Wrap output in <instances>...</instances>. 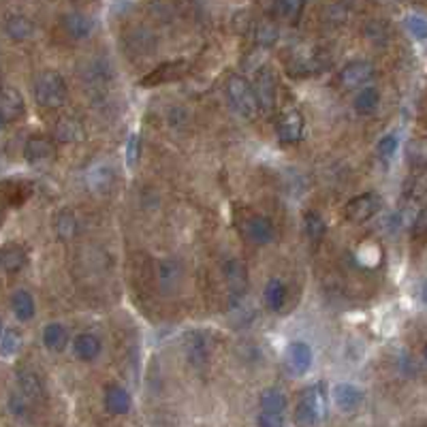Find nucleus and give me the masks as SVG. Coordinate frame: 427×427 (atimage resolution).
<instances>
[{
    "instance_id": "obj_33",
    "label": "nucleus",
    "mask_w": 427,
    "mask_h": 427,
    "mask_svg": "<svg viewBox=\"0 0 427 427\" xmlns=\"http://www.w3.org/2000/svg\"><path fill=\"white\" fill-rule=\"evenodd\" d=\"M397 148H400V139H397V135H385L376 146V156L383 162H389L395 156Z\"/></svg>"
},
{
    "instance_id": "obj_16",
    "label": "nucleus",
    "mask_w": 427,
    "mask_h": 427,
    "mask_svg": "<svg viewBox=\"0 0 427 427\" xmlns=\"http://www.w3.org/2000/svg\"><path fill=\"white\" fill-rule=\"evenodd\" d=\"M24 154L31 165H45L56 158V146L47 137H31L26 141Z\"/></svg>"
},
{
    "instance_id": "obj_7",
    "label": "nucleus",
    "mask_w": 427,
    "mask_h": 427,
    "mask_svg": "<svg viewBox=\"0 0 427 427\" xmlns=\"http://www.w3.org/2000/svg\"><path fill=\"white\" fill-rule=\"evenodd\" d=\"M242 233L246 235L248 242L256 246H267L276 240V229H274L271 220L261 214H250L242 222Z\"/></svg>"
},
{
    "instance_id": "obj_32",
    "label": "nucleus",
    "mask_w": 427,
    "mask_h": 427,
    "mask_svg": "<svg viewBox=\"0 0 427 427\" xmlns=\"http://www.w3.org/2000/svg\"><path fill=\"white\" fill-rule=\"evenodd\" d=\"M22 344H24V335L22 331L17 329H11L7 327L3 331V340H0V349H3V355L5 357H13L22 351Z\"/></svg>"
},
{
    "instance_id": "obj_10",
    "label": "nucleus",
    "mask_w": 427,
    "mask_h": 427,
    "mask_svg": "<svg viewBox=\"0 0 427 427\" xmlns=\"http://www.w3.org/2000/svg\"><path fill=\"white\" fill-rule=\"evenodd\" d=\"M374 75V67L372 62L367 60H355V62H349L344 69L340 71L337 75V81L342 83V88L346 90H355V88H361L363 83H367Z\"/></svg>"
},
{
    "instance_id": "obj_39",
    "label": "nucleus",
    "mask_w": 427,
    "mask_h": 427,
    "mask_svg": "<svg viewBox=\"0 0 427 427\" xmlns=\"http://www.w3.org/2000/svg\"><path fill=\"white\" fill-rule=\"evenodd\" d=\"M259 427H284V415L259 412Z\"/></svg>"
},
{
    "instance_id": "obj_21",
    "label": "nucleus",
    "mask_w": 427,
    "mask_h": 427,
    "mask_svg": "<svg viewBox=\"0 0 427 427\" xmlns=\"http://www.w3.org/2000/svg\"><path fill=\"white\" fill-rule=\"evenodd\" d=\"M73 353L81 361H92L101 353V340L94 333H79L73 340Z\"/></svg>"
},
{
    "instance_id": "obj_15",
    "label": "nucleus",
    "mask_w": 427,
    "mask_h": 427,
    "mask_svg": "<svg viewBox=\"0 0 427 427\" xmlns=\"http://www.w3.org/2000/svg\"><path fill=\"white\" fill-rule=\"evenodd\" d=\"M333 395V404L337 410L342 412H355L361 404H363V391L357 387V385H351V383H340L333 387L331 391Z\"/></svg>"
},
{
    "instance_id": "obj_28",
    "label": "nucleus",
    "mask_w": 427,
    "mask_h": 427,
    "mask_svg": "<svg viewBox=\"0 0 427 427\" xmlns=\"http://www.w3.org/2000/svg\"><path fill=\"white\" fill-rule=\"evenodd\" d=\"M378 103H380V94L376 88H363L355 99V111L359 116H369V113H374L378 109Z\"/></svg>"
},
{
    "instance_id": "obj_19",
    "label": "nucleus",
    "mask_w": 427,
    "mask_h": 427,
    "mask_svg": "<svg viewBox=\"0 0 427 427\" xmlns=\"http://www.w3.org/2000/svg\"><path fill=\"white\" fill-rule=\"evenodd\" d=\"M15 374H17V389H19V393L26 397V400L28 402L41 400V397H43V385H41V378L33 372V369L19 367Z\"/></svg>"
},
{
    "instance_id": "obj_31",
    "label": "nucleus",
    "mask_w": 427,
    "mask_h": 427,
    "mask_svg": "<svg viewBox=\"0 0 427 427\" xmlns=\"http://www.w3.org/2000/svg\"><path fill=\"white\" fill-rule=\"evenodd\" d=\"M406 160L415 167H427V137H419L408 141Z\"/></svg>"
},
{
    "instance_id": "obj_4",
    "label": "nucleus",
    "mask_w": 427,
    "mask_h": 427,
    "mask_svg": "<svg viewBox=\"0 0 427 427\" xmlns=\"http://www.w3.org/2000/svg\"><path fill=\"white\" fill-rule=\"evenodd\" d=\"M383 208V199L376 192H363L353 196L351 201L344 206V218L349 222H365L372 216H376Z\"/></svg>"
},
{
    "instance_id": "obj_12",
    "label": "nucleus",
    "mask_w": 427,
    "mask_h": 427,
    "mask_svg": "<svg viewBox=\"0 0 427 427\" xmlns=\"http://www.w3.org/2000/svg\"><path fill=\"white\" fill-rule=\"evenodd\" d=\"M184 351L192 367L203 369L210 363V342L206 333L201 331H190L184 340Z\"/></svg>"
},
{
    "instance_id": "obj_1",
    "label": "nucleus",
    "mask_w": 427,
    "mask_h": 427,
    "mask_svg": "<svg viewBox=\"0 0 427 427\" xmlns=\"http://www.w3.org/2000/svg\"><path fill=\"white\" fill-rule=\"evenodd\" d=\"M327 412V400H325V385L317 383L303 389L299 395V402L295 406L293 421L297 427H317Z\"/></svg>"
},
{
    "instance_id": "obj_11",
    "label": "nucleus",
    "mask_w": 427,
    "mask_h": 427,
    "mask_svg": "<svg viewBox=\"0 0 427 427\" xmlns=\"http://www.w3.org/2000/svg\"><path fill=\"white\" fill-rule=\"evenodd\" d=\"M186 71H188V65L184 60H171L150 71L144 79H141V85H144V88H156V85H162V83L178 81Z\"/></svg>"
},
{
    "instance_id": "obj_38",
    "label": "nucleus",
    "mask_w": 427,
    "mask_h": 427,
    "mask_svg": "<svg viewBox=\"0 0 427 427\" xmlns=\"http://www.w3.org/2000/svg\"><path fill=\"white\" fill-rule=\"evenodd\" d=\"M28 404H31V402H28L22 393H13V395H11V400H9L11 412L17 415V417H24V415L28 412Z\"/></svg>"
},
{
    "instance_id": "obj_25",
    "label": "nucleus",
    "mask_w": 427,
    "mask_h": 427,
    "mask_svg": "<svg viewBox=\"0 0 427 427\" xmlns=\"http://www.w3.org/2000/svg\"><path fill=\"white\" fill-rule=\"evenodd\" d=\"M33 192V186L28 182H5L3 186V199L7 206H22L26 203V199L31 196Z\"/></svg>"
},
{
    "instance_id": "obj_14",
    "label": "nucleus",
    "mask_w": 427,
    "mask_h": 427,
    "mask_svg": "<svg viewBox=\"0 0 427 427\" xmlns=\"http://www.w3.org/2000/svg\"><path fill=\"white\" fill-rule=\"evenodd\" d=\"M62 28L71 39L83 41L94 33V19L83 11H69L62 15Z\"/></svg>"
},
{
    "instance_id": "obj_35",
    "label": "nucleus",
    "mask_w": 427,
    "mask_h": 427,
    "mask_svg": "<svg viewBox=\"0 0 427 427\" xmlns=\"http://www.w3.org/2000/svg\"><path fill=\"white\" fill-rule=\"evenodd\" d=\"M404 26H406V31L415 37V39H421L425 41L427 39V19L417 15V13H410L406 19H404Z\"/></svg>"
},
{
    "instance_id": "obj_41",
    "label": "nucleus",
    "mask_w": 427,
    "mask_h": 427,
    "mask_svg": "<svg viewBox=\"0 0 427 427\" xmlns=\"http://www.w3.org/2000/svg\"><path fill=\"white\" fill-rule=\"evenodd\" d=\"M423 301H425V305H427V282L423 284Z\"/></svg>"
},
{
    "instance_id": "obj_27",
    "label": "nucleus",
    "mask_w": 427,
    "mask_h": 427,
    "mask_svg": "<svg viewBox=\"0 0 427 427\" xmlns=\"http://www.w3.org/2000/svg\"><path fill=\"white\" fill-rule=\"evenodd\" d=\"M303 229H305V235H308L312 242L323 240V235H325V231H327V222H325L323 214L317 212V210H308V212L303 214Z\"/></svg>"
},
{
    "instance_id": "obj_37",
    "label": "nucleus",
    "mask_w": 427,
    "mask_h": 427,
    "mask_svg": "<svg viewBox=\"0 0 427 427\" xmlns=\"http://www.w3.org/2000/svg\"><path fill=\"white\" fill-rule=\"evenodd\" d=\"M139 152H141V137H139V133H133L126 141V165L128 167L137 165Z\"/></svg>"
},
{
    "instance_id": "obj_30",
    "label": "nucleus",
    "mask_w": 427,
    "mask_h": 427,
    "mask_svg": "<svg viewBox=\"0 0 427 427\" xmlns=\"http://www.w3.org/2000/svg\"><path fill=\"white\" fill-rule=\"evenodd\" d=\"M53 226L60 240H71L77 233V218L71 210H60L58 216H56Z\"/></svg>"
},
{
    "instance_id": "obj_24",
    "label": "nucleus",
    "mask_w": 427,
    "mask_h": 427,
    "mask_svg": "<svg viewBox=\"0 0 427 427\" xmlns=\"http://www.w3.org/2000/svg\"><path fill=\"white\" fill-rule=\"evenodd\" d=\"M67 342H69V331L65 325L60 323H49L45 329H43V344L47 351L51 353H60L67 349Z\"/></svg>"
},
{
    "instance_id": "obj_40",
    "label": "nucleus",
    "mask_w": 427,
    "mask_h": 427,
    "mask_svg": "<svg viewBox=\"0 0 427 427\" xmlns=\"http://www.w3.org/2000/svg\"><path fill=\"white\" fill-rule=\"evenodd\" d=\"M412 233H415L417 237L427 233V208L419 214V218H417V222H415V229H412Z\"/></svg>"
},
{
    "instance_id": "obj_5",
    "label": "nucleus",
    "mask_w": 427,
    "mask_h": 427,
    "mask_svg": "<svg viewBox=\"0 0 427 427\" xmlns=\"http://www.w3.org/2000/svg\"><path fill=\"white\" fill-rule=\"evenodd\" d=\"M254 94L256 101H259V107L263 113H271L276 107V99H278V79L271 67H263L259 69V73L254 75Z\"/></svg>"
},
{
    "instance_id": "obj_22",
    "label": "nucleus",
    "mask_w": 427,
    "mask_h": 427,
    "mask_svg": "<svg viewBox=\"0 0 427 427\" xmlns=\"http://www.w3.org/2000/svg\"><path fill=\"white\" fill-rule=\"evenodd\" d=\"M11 310H13V315H15L17 321L26 323V321H33L37 305H35V299H33L31 293L19 289L11 295Z\"/></svg>"
},
{
    "instance_id": "obj_8",
    "label": "nucleus",
    "mask_w": 427,
    "mask_h": 427,
    "mask_svg": "<svg viewBox=\"0 0 427 427\" xmlns=\"http://www.w3.org/2000/svg\"><path fill=\"white\" fill-rule=\"evenodd\" d=\"M226 284H229V291H231V303H240L246 295L248 289V269L244 265V261L240 259H229L222 267Z\"/></svg>"
},
{
    "instance_id": "obj_13",
    "label": "nucleus",
    "mask_w": 427,
    "mask_h": 427,
    "mask_svg": "<svg viewBox=\"0 0 427 427\" xmlns=\"http://www.w3.org/2000/svg\"><path fill=\"white\" fill-rule=\"evenodd\" d=\"M24 113H26L24 97L15 88L5 85V88L0 90V122L7 126V124L19 120Z\"/></svg>"
},
{
    "instance_id": "obj_3",
    "label": "nucleus",
    "mask_w": 427,
    "mask_h": 427,
    "mask_svg": "<svg viewBox=\"0 0 427 427\" xmlns=\"http://www.w3.org/2000/svg\"><path fill=\"white\" fill-rule=\"evenodd\" d=\"M224 90H226V99L231 101L233 109L240 113V116H244L246 120L256 118V113L261 111V107H259V101H256L252 83L246 77L231 75L229 79H226Z\"/></svg>"
},
{
    "instance_id": "obj_9",
    "label": "nucleus",
    "mask_w": 427,
    "mask_h": 427,
    "mask_svg": "<svg viewBox=\"0 0 427 427\" xmlns=\"http://www.w3.org/2000/svg\"><path fill=\"white\" fill-rule=\"evenodd\" d=\"M312 361H315V355H312V349L305 342H291L287 346V353H284V363H287L289 372L293 376H303L310 372Z\"/></svg>"
},
{
    "instance_id": "obj_17",
    "label": "nucleus",
    "mask_w": 427,
    "mask_h": 427,
    "mask_svg": "<svg viewBox=\"0 0 427 427\" xmlns=\"http://www.w3.org/2000/svg\"><path fill=\"white\" fill-rule=\"evenodd\" d=\"M131 395L120 385H107L105 387V408L109 415H126L131 410Z\"/></svg>"
},
{
    "instance_id": "obj_36",
    "label": "nucleus",
    "mask_w": 427,
    "mask_h": 427,
    "mask_svg": "<svg viewBox=\"0 0 427 427\" xmlns=\"http://www.w3.org/2000/svg\"><path fill=\"white\" fill-rule=\"evenodd\" d=\"M271 9L282 17H297L303 9V3H299V0H276V3H271Z\"/></svg>"
},
{
    "instance_id": "obj_18",
    "label": "nucleus",
    "mask_w": 427,
    "mask_h": 427,
    "mask_svg": "<svg viewBox=\"0 0 427 427\" xmlns=\"http://www.w3.org/2000/svg\"><path fill=\"white\" fill-rule=\"evenodd\" d=\"M5 33L13 41H26L35 35V22L24 13H11L5 19Z\"/></svg>"
},
{
    "instance_id": "obj_6",
    "label": "nucleus",
    "mask_w": 427,
    "mask_h": 427,
    "mask_svg": "<svg viewBox=\"0 0 427 427\" xmlns=\"http://www.w3.org/2000/svg\"><path fill=\"white\" fill-rule=\"evenodd\" d=\"M276 135L282 144H297L303 137V116L295 107L284 109L276 120Z\"/></svg>"
},
{
    "instance_id": "obj_23",
    "label": "nucleus",
    "mask_w": 427,
    "mask_h": 427,
    "mask_svg": "<svg viewBox=\"0 0 427 427\" xmlns=\"http://www.w3.org/2000/svg\"><path fill=\"white\" fill-rule=\"evenodd\" d=\"M263 303H265L267 310H271V312H280V310L284 308V303H287V287H284L282 280L271 278V280L265 284Z\"/></svg>"
},
{
    "instance_id": "obj_29",
    "label": "nucleus",
    "mask_w": 427,
    "mask_h": 427,
    "mask_svg": "<svg viewBox=\"0 0 427 427\" xmlns=\"http://www.w3.org/2000/svg\"><path fill=\"white\" fill-rule=\"evenodd\" d=\"M56 137L65 144H75V141L83 139V128L77 120L73 118H62L58 124H56Z\"/></svg>"
},
{
    "instance_id": "obj_26",
    "label": "nucleus",
    "mask_w": 427,
    "mask_h": 427,
    "mask_svg": "<svg viewBox=\"0 0 427 427\" xmlns=\"http://www.w3.org/2000/svg\"><path fill=\"white\" fill-rule=\"evenodd\" d=\"M261 412H274V415H284V408H287V395H284L280 389H265L261 393Z\"/></svg>"
},
{
    "instance_id": "obj_2",
    "label": "nucleus",
    "mask_w": 427,
    "mask_h": 427,
    "mask_svg": "<svg viewBox=\"0 0 427 427\" xmlns=\"http://www.w3.org/2000/svg\"><path fill=\"white\" fill-rule=\"evenodd\" d=\"M67 83L60 73L43 71L35 79V101L43 109H58L67 101Z\"/></svg>"
},
{
    "instance_id": "obj_42",
    "label": "nucleus",
    "mask_w": 427,
    "mask_h": 427,
    "mask_svg": "<svg viewBox=\"0 0 427 427\" xmlns=\"http://www.w3.org/2000/svg\"><path fill=\"white\" fill-rule=\"evenodd\" d=\"M423 357H425V361H427V346L423 349Z\"/></svg>"
},
{
    "instance_id": "obj_20",
    "label": "nucleus",
    "mask_w": 427,
    "mask_h": 427,
    "mask_svg": "<svg viewBox=\"0 0 427 427\" xmlns=\"http://www.w3.org/2000/svg\"><path fill=\"white\" fill-rule=\"evenodd\" d=\"M26 250L19 244H7L3 246V252H0V265H3L5 274H17L26 267Z\"/></svg>"
},
{
    "instance_id": "obj_34",
    "label": "nucleus",
    "mask_w": 427,
    "mask_h": 427,
    "mask_svg": "<svg viewBox=\"0 0 427 427\" xmlns=\"http://www.w3.org/2000/svg\"><path fill=\"white\" fill-rule=\"evenodd\" d=\"M254 37H256V43H259L261 47H271L278 41L280 33L271 22H263V24H259V28H256Z\"/></svg>"
}]
</instances>
